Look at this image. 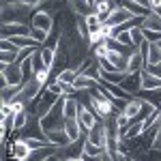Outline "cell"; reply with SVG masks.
Masks as SVG:
<instances>
[{
    "mask_svg": "<svg viewBox=\"0 0 161 161\" xmlns=\"http://www.w3.org/2000/svg\"><path fill=\"white\" fill-rule=\"evenodd\" d=\"M41 127L43 131H56V129H64V112H62V97L58 99V103L52 108L43 118H41Z\"/></svg>",
    "mask_w": 161,
    "mask_h": 161,
    "instance_id": "6da1fadb",
    "label": "cell"
},
{
    "mask_svg": "<svg viewBox=\"0 0 161 161\" xmlns=\"http://www.w3.org/2000/svg\"><path fill=\"white\" fill-rule=\"evenodd\" d=\"M88 142H92V144H97L101 148H108V144H110V133H108V123L105 120H97V125L90 129L86 133Z\"/></svg>",
    "mask_w": 161,
    "mask_h": 161,
    "instance_id": "7a4b0ae2",
    "label": "cell"
},
{
    "mask_svg": "<svg viewBox=\"0 0 161 161\" xmlns=\"http://www.w3.org/2000/svg\"><path fill=\"white\" fill-rule=\"evenodd\" d=\"M0 77H4L9 82V86L24 84V71H22V67L17 62H13V64H2L0 62Z\"/></svg>",
    "mask_w": 161,
    "mask_h": 161,
    "instance_id": "3957f363",
    "label": "cell"
},
{
    "mask_svg": "<svg viewBox=\"0 0 161 161\" xmlns=\"http://www.w3.org/2000/svg\"><path fill=\"white\" fill-rule=\"evenodd\" d=\"M9 153H11L13 161H28L32 148H30V144L26 142V137H15L13 144H11V148H9Z\"/></svg>",
    "mask_w": 161,
    "mask_h": 161,
    "instance_id": "277c9868",
    "label": "cell"
},
{
    "mask_svg": "<svg viewBox=\"0 0 161 161\" xmlns=\"http://www.w3.org/2000/svg\"><path fill=\"white\" fill-rule=\"evenodd\" d=\"M131 17H133V13L129 11V9H125L123 4H116V7L110 11V15L105 17V24H110V26H120V24H125V22H129Z\"/></svg>",
    "mask_w": 161,
    "mask_h": 161,
    "instance_id": "5b68a950",
    "label": "cell"
},
{
    "mask_svg": "<svg viewBox=\"0 0 161 161\" xmlns=\"http://www.w3.org/2000/svg\"><path fill=\"white\" fill-rule=\"evenodd\" d=\"M30 26H37V28H43V30L52 32V30H54V26H56V24H54V13L43 11V9H37L35 15H32Z\"/></svg>",
    "mask_w": 161,
    "mask_h": 161,
    "instance_id": "8992f818",
    "label": "cell"
},
{
    "mask_svg": "<svg viewBox=\"0 0 161 161\" xmlns=\"http://www.w3.org/2000/svg\"><path fill=\"white\" fill-rule=\"evenodd\" d=\"M30 24H22V22H11V24H2V39H13L22 37V35H30Z\"/></svg>",
    "mask_w": 161,
    "mask_h": 161,
    "instance_id": "52a82bcc",
    "label": "cell"
},
{
    "mask_svg": "<svg viewBox=\"0 0 161 161\" xmlns=\"http://www.w3.org/2000/svg\"><path fill=\"white\" fill-rule=\"evenodd\" d=\"M97 120H99V116L92 112V108L82 105V110H80V114H77V123H80V127H82V131L88 133V131L97 125Z\"/></svg>",
    "mask_w": 161,
    "mask_h": 161,
    "instance_id": "ba28073f",
    "label": "cell"
},
{
    "mask_svg": "<svg viewBox=\"0 0 161 161\" xmlns=\"http://www.w3.org/2000/svg\"><path fill=\"white\" fill-rule=\"evenodd\" d=\"M120 88L136 97L137 92L142 90V73H127V77L120 82Z\"/></svg>",
    "mask_w": 161,
    "mask_h": 161,
    "instance_id": "9c48e42d",
    "label": "cell"
},
{
    "mask_svg": "<svg viewBox=\"0 0 161 161\" xmlns=\"http://www.w3.org/2000/svg\"><path fill=\"white\" fill-rule=\"evenodd\" d=\"M82 110V103L75 99V97H62V112H64V120H71V118H77V114Z\"/></svg>",
    "mask_w": 161,
    "mask_h": 161,
    "instance_id": "30bf717a",
    "label": "cell"
},
{
    "mask_svg": "<svg viewBox=\"0 0 161 161\" xmlns=\"http://www.w3.org/2000/svg\"><path fill=\"white\" fill-rule=\"evenodd\" d=\"M45 136H47V142H50L52 146H58V148H67V146L71 144V137L67 136V131H64V129L47 131Z\"/></svg>",
    "mask_w": 161,
    "mask_h": 161,
    "instance_id": "8fae6325",
    "label": "cell"
},
{
    "mask_svg": "<svg viewBox=\"0 0 161 161\" xmlns=\"http://www.w3.org/2000/svg\"><path fill=\"white\" fill-rule=\"evenodd\" d=\"M144 69H146V60H144V56L140 54V50L131 52L129 64H127V73H142Z\"/></svg>",
    "mask_w": 161,
    "mask_h": 161,
    "instance_id": "7c38bea8",
    "label": "cell"
},
{
    "mask_svg": "<svg viewBox=\"0 0 161 161\" xmlns=\"http://www.w3.org/2000/svg\"><path fill=\"white\" fill-rule=\"evenodd\" d=\"M73 86H75V90H77V92H88V90L97 88L99 84H97V80H92V77H88V75H84V73H80L77 77H75Z\"/></svg>",
    "mask_w": 161,
    "mask_h": 161,
    "instance_id": "4fadbf2b",
    "label": "cell"
},
{
    "mask_svg": "<svg viewBox=\"0 0 161 161\" xmlns=\"http://www.w3.org/2000/svg\"><path fill=\"white\" fill-rule=\"evenodd\" d=\"M64 131H67V136L71 137V142H77V140H82V137L86 136L84 131H82V127L77 123V118H71V120H64Z\"/></svg>",
    "mask_w": 161,
    "mask_h": 161,
    "instance_id": "5bb4252c",
    "label": "cell"
},
{
    "mask_svg": "<svg viewBox=\"0 0 161 161\" xmlns=\"http://www.w3.org/2000/svg\"><path fill=\"white\" fill-rule=\"evenodd\" d=\"M142 90H146V92L148 90H161V80L144 69L142 71Z\"/></svg>",
    "mask_w": 161,
    "mask_h": 161,
    "instance_id": "9a60e30c",
    "label": "cell"
},
{
    "mask_svg": "<svg viewBox=\"0 0 161 161\" xmlns=\"http://www.w3.org/2000/svg\"><path fill=\"white\" fill-rule=\"evenodd\" d=\"M129 56H131V54H123V52L112 50L108 58L114 62V67H116L118 71H127V64H129Z\"/></svg>",
    "mask_w": 161,
    "mask_h": 161,
    "instance_id": "2e32d148",
    "label": "cell"
},
{
    "mask_svg": "<svg viewBox=\"0 0 161 161\" xmlns=\"http://www.w3.org/2000/svg\"><path fill=\"white\" fill-rule=\"evenodd\" d=\"M120 4L133 13V17H146V15L150 13L148 9H144V7H142L140 2H136V0H120Z\"/></svg>",
    "mask_w": 161,
    "mask_h": 161,
    "instance_id": "e0dca14e",
    "label": "cell"
},
{
    "mask_svg": "<svg viewBox=\"0 0 161 161\" xmlns=\"http://www.w3.org/2000/svg\"><path fill=\"white\" fill-rule=\"evenodd\" d=\"M142 103H144L142 99H137V97H133V99H129L127 103H125L123 112L127 114V116H129V118H131V120H133V118H136L137 114H140V110H142Z\"/></svg>",
    "mask_w": 161,
    "mask_h": 161,
    "instance_id": "ac0fdd59",
    "label": "cell"
},
{
    "mask_svg": "<svg viewBox=\"0 0 161 161\" xmlns=\"http://www.w3.org/2000/svg\"><path fill=\"white\" fill-rule=\"evenodd\" d=\"M77 75H80V73L75 71L73 67H67V69H62V71H58L54 80H56V82H60V84H73Z\"/></svg>",
    "mask_w": 161,
    "mask_h": 161,
    "instance_id": "d6986e66",
    "label": "cell"
},
{
    "mask_svg": "<svg viewBox=\"0 0 161 161\" xmlns=\"http://www.w3.org/2000/svg\"><path fill=\"white\" fill-rule=\"evenodd\" d=\"M144 133V123H131L127 127V131H125V140L127 142H133L137 137Z\"/></svg>",
    "mask_w": 161,
    "mask_h": 161,
    "instance_id": "ffe728a7",
    "label": "cell"
},
{
    "mask_svg": "<svg viewBox=\"0 0 161 161\" xmlns=\"http://www.w3.org/2000/svg\"><path fill=\"white\" fill-rule=\"evenodd\" d=\"M112 9H114V0H97V2H95V7H92V11L99 13L103 19L110 15Z\"/></svg>",
    "mask_w": 161,
    "mask_h": 161,
    "instance_id": "44dd1931",
    "label": "cell"
},
{
    "mask_svg": "<svg viewBox=\"0 0 161 161\" xmlns=\"http://www.w3.org/2000/svg\"><path fill=\"white\" fill-rule=\"evenodd\" d=\"M150 64H161V45L159 43H150L148 56H146V67Z\"/></svg>",
    "mask_w": 161,
    "mask_h": 161,
    "instance_id": "7402d4cb",
    "label": "cell"
},
{
    "mask_svg": "<svg viewBox=\"0 0 161 161\" xmlns=\"http://www.w3.org/2000/svg\"><path fill=\"white\" fill-rule=\"evenodd\" d=\"M41 58H43V62H45V67L47 69H52L54 67V62H56V50L54 47H50V45H41Z\"/></svg>",
    "mask_w": 161,
    "mask_h": 161,
    "instance_id": "603a6c76",
    "label": "cell"
},
{
    "mask_svg": "<svg viewBox=\"0 0 161 161\" xmlns=\"http://www.w3.org/2000/svg\"><path fill=\"white\" fill-rule=\"evenodd\" d=\"M142 28H148V30H161V17L150 11L146 17H142Z\"/></svg>",
    "mask_w": 161,
    "mask_h": 161,
    "instance_id": "cb8c5ba5",
    "label": "cell"
},
{
    "mask_svg": "<svg viewBox=\"0 0 161 161\" xmlns=\"http://www.w3.org/2000/svg\"><path fill=\"white\" fill-rule=\"evenodd\" d=\"M22 86L24 84H19V86H7L2 88V101H13L19 97V92H22Z\"/></svg>",
    "mask_w": 161,
    "mask_h": 161,
    "instance_id": "d4e9b609",
    "label": "cell"
},
{
    "mask_svg": "<svg viewBox=\"0 0 161 161\" xmlns=\"http://www.w3.org/2000/svg\"><path fill=\"white\" fill-rule=\"evenodd\" d=\"M101 77H103L105 82H112V84H118V86H120V82L127 77V71H108V73H103Z\"/></svg>",
    "mask_w": 161,
    "mask_h": 161,
    "instance_id": "484cf974",
    "label": "cell"
},
{
    "mask_svg": "<svg viewBox=\"0 0 161 161\" xmlns=\"http://www.w3.org/2000/svg\"><path fill=\"white\" fill-rule=\"evenodd\" d=\"M30 37L35 39V41H39L41 45H45V41H47V37H50V32H47V30H43V28L32 26V28H30Z\"/></svg>",
    "mask_w": 161,
    "mask_h": 161,
    "instance_id": "4316f807",
    "label": "cell"
},
{
    "mask_svg": "<svg viewBox=\"0 0 161 161\" xmlns=\"http://www.w3.org/2000/svg\"><path fill=\"white\" fill-rule=\"evenodd\" d=\"M90 50H92V56H95V58H97V60H101V58H108V56H110V47H108V45H105V43H99V45H95V47H90Z\"/></svg>",
    "mask_w": 161,
    "mask_h": 161,
    "instance_id": "83f0119b",
    "label": "cell"
},
{
    "mask_svg": "<svg viewBox=\"0 0 161 161\" xmlns=\"http://www.w3.org/2000/svg\"><path fill=\"white\" fill-rule=\"evenodd\" d=\"M101 150H103L101 146L92 144V142H88V137H86V142H84V153H82V155H88V157H99Z\"/></svg>",
    "mask_w": 161,
    "mask_h": 161,
    "instance_id": "f1b7e54d",
    "label": "cell"
},
{
    "mask_svg": "<svg viewBox=\"0 0 161 161\" xmlns=\"http://www.w3.org/2000/svg\"><path fill=\"white\" fill-rule=\"evenodd\" d=\"M17 54H19V50H17V52L0 50V62H2V64H13V62H17Z\"/></svg>",
    "mask_w": 161,
    "mask_h": 161,
    "instance_id": "f546056e",
    "label": "cell"
},
{
    "mask_svg": "<svg viewBox=\"0 0 161 161\" xmlns=\"http://www.w3.org/2000/svg\"><path fill=\"white\" fill-rule=\"evenodd\" d=\"M105 35H103V32H101V28L99 30H95V32H90V39H88V45H90V47H95V45H99V43H105Z\"/></svg>",
    "mask_w": 161,
    "mask_h": 161,
    "instance_id": "4dcf8cb0",
    "label": "cell"
},
{
    "mask_svg": "<svg viewBox=\"0 0 161 161\" xmlns=\"http://www.w3.org/2000/svg\"><path fill=\"white\" fill-rule=\"evenodd\" d=\"M144 30V39L148 43H161V30H148V28H142Z\"/></svg>",
    "mask_w": 161,
    "mask_h": 161,
    "instance_id": "1f68e13d",
    "label": "cell"
},
{
    "mask_svg": "<svg viewBox=\"0 0 161 161\" xmlns=\"http://www.w3.org/2000/svg\"><path fill=\"white\" fill-rule=\"evenodd\" d=\"M116 41L120 43V45H127V47H133V39H131V32L129 30H125V32H118V37H116ZM136 50V47H133Z\"/></svg>",
    "mask_w": 161,
    "mask_h": 161,
    "instance_id": "d6a6232c",
    "label": "cell"
},
{
    "mask_svg": "<svg viewBox=\"0 0 161 161\" xmlns=\"http://www.w3.org/2000/svg\"><path fill=\"white\" fill-rule=\"evenodd\" d=\"M0 50H4V52H17L19 47L13 43L11 39H2V41H0Z\"/></svg>",
    "mask_w": 161,
    "mask_h": 161,
    "instance_id": "836d02e7",
    "label": "cell"
},
{
    "mask_svg": "<svg viewBox=\"0 0 161 161\" xmlns=\"http://www.w3.org/2000/svg\"><path fill=\"white\" fill-rule=\"evenodd\" d=\"M22 4H26V7H30V9H41V4H43V0H19Z\"/></svg>",
    "mask_w": 161,
    "mask_h": 161,
    "instance_id": "e575fe53",
    "label": "cell"
},
{
    "mask_svg": "<svg viewBox=\"0 0 161 161\" xmlns=\"http://www.w3.org/2000/svg\"><path fill=\"white\" fill-rule=\"evenodd\" d=\"M136 2H140L144 9H148V11H153V4H150V0H136Z\"/></svg>",
    "mask_w": 161,
    "mask_h": 161,
    "instance_id": "d590c367",
    "label": "cell"
},
{
    "mask_svg": "<svg viewBox=\"0 0 161 161\" xmlns=\"http://www.w3.org/2000/svg\"><path fill=\"white\" fill-rule=\"evenodd\" d=\"M84 161H101V157H88V155H82Z\"/></svg>",
    "mask_w": 161,
    "mask_h": 161,
    "instance_id": "8d00e7d4",
    "label": "cell"
},
{
    "mask_svg": "<svg viewBox=\"0 0 161 161\" xmlns=\"http://www.w3.org/2000/svg\"><path fill=\"white\" fill-rule=\"evenodd\" d=\"M150 4H153V9H157V7H161V0H150Z\"/></svg>",
    "mask_w": 161,
    "mask_h": 161,
    "instance_id": "74e56055",
    "label": "cell"
},
{
    "mask_svg": "<svg viewBox=\"0 0 161 161\" xmlns=\"http://www.w3.org/2000/svg\"><path fill=\"white\" fill-rule=\"evenodd\" d=\"M153 13H155V15H159V17H161V7H157V9H153Z\"/></svg>",
    "mask_w": 161,
    "mask_h": 161,
    "instance_id": "f35d334b",
    "label": "cell"
},
{
    "mask_svg": "<svg viewBox=\"0 0 161 161\" xmlns=\"http://www.w3.org/2000/svg\"><path fill=\"white\" fill-rule=\"evenodd\" d=\"M127 161H137L136 157H131V155H129V157H127Z\"/></svg>",
    "mask_w": 161,
    "mask_h": 161,
    "instance_id": "ab89813d",
    "label": "cell"
},
{
    "mask_svg": "<svg viewBox=\"0 0 161 161\" xmlns=\"http://www.w3.org/2000/svg\"><path fill=\"white\" fill-rule=\"evenodd\" d=\"M2 2H7V0H2Z\"/></svg>",
    "mask_w": 161,
    "mask_h": 161,
    "instance_id": "60d3db41",
    "label": "cell"
},
{
    "mask_svg": "<svg viewBox=\"0 0 161 161\" xmlns=\"http://www.w3.org/2000/svg\"><path fill=\"white\" fill-rule=\"evenodd\" d=\"M118 2H120V0H118Z\"/></svg>",
    "mask_w": 161,
    "mask_h": 161,
    "instance_id": "b9f144b4",
    "label": "cell"
}]
</instances>
